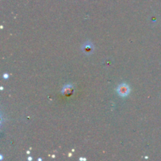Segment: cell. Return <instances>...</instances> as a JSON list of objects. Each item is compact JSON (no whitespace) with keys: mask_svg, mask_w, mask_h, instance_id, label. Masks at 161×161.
Returning <instances> with one entry per match:
<instances>
[{"mask_svg":"<svg viewBox=\"0 0 161 161\" xmlns=\"http://www.w3.org/2000/svg\"><path fill=\"white\" fill-rule=\"evenodd\" d=\"M117 92L119 95L122 96V97H126L130 93V87L126 84H125V83H123V84L118 87Z\"/></svg>","mask_w":161,"mask_h":161,"instance_id":"6da1fadb","label":"cell"},{"mask_svg":"<svg viewBox=\"0 0 161 161\" xmlns=\"http://www.w3.org/2000/svg\"><path fill=\"white\" fill-rule=\"evenodd\" d=\"M82 49H83V52L85 53L86 54H90L93 52V50H94V47H93L91 43L87 42V43H86L82 47Z\"/></svg>","mask_w":161,"mask_h":161,"instance_id":"7a4b0ae2","label":"cell"},{"mask_svg":"<svg viewBox=\"0 0 161 161\" xmlns=\"http://www.w3.org/2000/svg\"><path fill=\"white\" fill-rule=\"evenodd\" d=\"M71 89H72V86L71 85H67L63 88L62 90V93L64 94H68V93H69L71 91Z\"/></svg>","mask_w":161,"mask_h":161,"instance_id":"3957f363","label":"cell"}]
</instances>
